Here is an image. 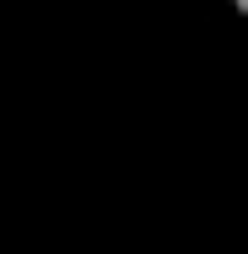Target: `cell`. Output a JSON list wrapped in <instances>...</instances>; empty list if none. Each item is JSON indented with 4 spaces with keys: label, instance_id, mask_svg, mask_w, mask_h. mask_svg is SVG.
<instances>
[{
    "label": "cell",
    "instance_id": "1",
    "mask_svg": "<svg viewBox=\"0 0 248 254\" xmlns=\"http://www.w3.org/2000/svg\"><path fill=\"white\" fill-rule=\"evenodd\" d=\"M232 5H238V11H243V16H248V0H232Z\"/></svg>",
    "mask_w": 248,
    "mask_h": 254
}]
</instances>
